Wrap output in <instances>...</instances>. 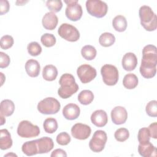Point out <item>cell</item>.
I'll list each match as a JSON object with an SVG mask.
<instances>
[{
	"mask_svg": "<svg viewBox=\"0 0 157 157\" xmlns=\"http://www.w3.org/2000/svg\"><path fill=\"white\" fill-rule=\"evenodd\" d=\"M101 74L104 83L109 86L117 84L119 78L118 69L112 64H104L101 69Z\"/></svg>",
	"mask_w": 157,
	"mask_h": 157,
	"instance_id": "cell-6",
	"label": "cell"
},
{
	"mask_svg": "<svg viewBox=\"0 0 157 157\" xmlns=\"http://www.w3.org/2000/svg\"><path fill=\"white\" fill-rule=\"evenodd\" d=\"M10 9V4L7 0H1L0 1V14L2 15L7 13Z\"/></svg>",
	"mask_w": 157,
	"mask_h": 157,
	"instance_id": "cell-40",
	"label": "cell"
},
{
	"mask_svg": "<svg viewBox=\"0 0 157 157\" xmlns=\"http://www.w3.org/2000/svg\"><path fill=\"white\" fill-rule=\"evenodd\" d=\"M157 49L153 45H147L142 50V58L139 68L142 77L145 78L153 77L156 73Z\"/></svg>",
	"mask_w": 157,
	"mask_h": 157,
	"instance_id": "cell-1",
	"label": "cell"
},
{
	"mask_svg": "<svg viewBox=\"0 0 157 157\" xmlns=\"http://www.w3.org/2000/svg\"><path fill=\"white\" fill-rule=\"evenodd\" d=\"M115 42V37L114 35L110 33H104L99 38V42L100 45L104 47L112 46Z\"/></svg>",
	"mask_w": 157,
	"mask_h": 157,
	"instance_id": "cell-27",
	"label": "cell"
},
{
	"mask_svg": "<svg viewBox=\"0 0 157 157\" xmlns=\"http://www.w3.org/2000/svg\"><path fill=\"white\" fill-rule=\"evenodd\" d=\"M77 75L83 83H87L92 81L97 75L94 67L89 64L80 65L77 69Z\"/></svg>",
	"mask_w": 157,
	"mask_h": 157,
	"instance_id": "cell-11",
	"label": "cell"
},
{
	"mask_svg": "<svg viewBox=\"0 0 157 157\" xmlns=\"http://www.w3.org/2000/svg\"><path fill=\"white\" fill-rule=\"evenodd\" d=\"M60 87L58 90V95L63 99H67L72 96L78 90V85L75 82L74 77L68 73L63 74L59 80Z\"/></svg>",
	"mask_w": 157,
	"mask_h": 157,
	"instance_id": "cell-2",
	"label": "cell"
},
{
	"mask_svg": "<svg viewBox=\"0 0 157 157\" xmlns=\"http://www.w3.org/2000/svg\"><path fill=\"white\" fill-rule=\"evenodd\" d=\"M80 113V107L75 104L69 103L66 105L63 109L64 117L69 120L77 119Z\"/></svg>",
	"mask_w": 157,
	"mask_h": 157,
	"instance_id": "cell-14",
	"label": "cell"
},
{
	"mask_svg": "<svg viewBox=\"0 0 157 157\" xmlns=\"http://www.w3.org/2000/svg\"><path fill=\"white\" fill-rule=\"evenodd\" d=\"M91 132V129L88 125L80 123L75 124L71 128L72 137L78 140H85L88 139Z\"/></svg>",
	"mask_w": 157,
	"mask_h": 157,
	"instance_id": "cell-12",
	"label": "cell"
},
{
	"mask_svg": "<svg viewBox=\"0 0 157 157\" xmlns=\"http://www.w3.org/2000/svg\"><path fill=\"white\" fill-rule=\"evenodd\" d=\"M114 137L117 141L124 142L129 137V131L126 128H120L115 132Z\"/></svg>",
	"mask_w": 157,
	"mask_h": 157,
	"instance_id": "cell-34",
	"label": "cell"
},
{
	"mask_svg": "<svg viewBox=\"0 0 157 157\" xmlns=\"http://www.w3.org/2000/svg\"><path fill=\"white\" fill-rule=\"evenodd\" d=\"M21 150L23 153L27 156H33L38 154L36 140L25 142L21 147Z\"/></svg>",
	"mask_w": 157,
	"mask_h": 157,
	"instance_id": "cell-24",
	"label": "cell"
},
{
	"mask_svg": "<svg viewBox=\"0 0 157 157\" xmlns=\"http://www.w3.org/2000/svg\"><path fill=\"white\" fill-rule=\"evenodd\" d=\"M6 122V119L4 118V116L1 115V125H2Z\"/></svg>",
	"mask_w": 157,
	"mask_h": 157,
	"instance_id": "cell-43",
	"label": "cell"
},
{
	"mask_svg": "<svg viewBox=\"0 0 157 157\" xmlns=\"http://www.w3.org/2000/svg\"><path fill=\"white\" fill-rule=\"evenodd\" d=\"M107 140L106 132L102 130H97L89 142V147L93 152H101L104 150Z\"/></svg>",
	"mask_w": 157,
	"mask_h": 157,
	"instance_id": "cell-8",
	"label": "cell"
},
{
	"mask_svg": "<svg viewBox=\"0 0 157 157\" xmlns=\"http://www.w3.org/2000/svg\"><path fill=\"white\" fill-rule=\"evenodd\" d=\"M9 155H10V156H11V155H13V156H17V155H16L15 154H13V153H10H10H8V154L6 155L5 156H9Z\"/></svg>",
	"mask_w": 157,
	"mask_h": 157,
	"instance_id": "cell-44",
	"label": "cell"
},
{
	"mask_svg": "<svg viewBox=\"0 0 157 157\" xmlns=\"http://www.w3.org/2000/svg\"><path fill=\"white\" fill-rule=\"evenodd\" d=\"M14 40L13 37L10 35H4L1 38L0 46L1 48L4 50H7L12 47Z\"/></svg>",
	"mask_w": 157,
	"mask_h": 157,
	"instance_id": "cell-37",
	"label": "cell"
},
{
	"mask_svg": "<svg viewBox=\"0 0 157 157\" xmlns=\"http://www.w3.org/2000/svg\"><path fill=\"white\" fill-rule=\"evenodd\" d=\"M38 154L47 153L50 151L54 147V143L53 140L48 137H42L40 139H36Z\"/></svg>",
	"mask_w": 157,
	"mask_h": 157,
	"instance_id": "cell-16",
	"label": "cell"
},
{
	"mask_svg": "<svg viewBox=\"0 0 157 157\" xmlns=\"http://www.w3.org/2000/svg\"><path fill=\"white\" fill-rule=\"evenodd\" d=\"M137 137L139 144H144L150 142L151 136L148 129L146 127L140 129L138 132Z\"/></svg>",
	"mask_w": 157,
	"mask_h": 157,
	"instance_id": "cell-33",
	"label": "cell"
},
{
	"mask_svg": "<svg viewBox=\"0 0 157 157\" xmlns=\"http://www.w3.org/2000/svg\"><path fill=\"white\" fill-rule=\"evenodd\" d=\"M42 23L45 29L52 31L56 28L58 23V18L54 12H49L44 15L42 20Z\"/></svg>",
	"mask_w": 157,
	"mask_h": 157,
	"instance_id": "cell-18",
	"label": "cell"
},
{
	"mask_svg": "<svg viewBox=\"0 0 157 157\" xmlns=\"http://www.w3.org/2000/svg\"><path fill=\"white\" fill-rule=\"evenodd\" d=\"M140 19V24L144 28L148 31H153L157 28V17L148 6H142L139 10Z\"/></svg>",
	"mask_w": 157,
	"mask_h": 157,
	"instance_id": "cell-3",
	"label": "cell"
},
{
	"mask_svg": "<svg viewBox=\"0 0 157 157\" xmlns=\"http://www.w3.org/2000/svg\"><path fill=\"white\" fill-rule=\"evenodd\" d=\"M47 8L53 12H58L63 7V2L60 0H49L46 2Z\"/></svg>",
	"mask_w": 157,
	"mask_h": 157,
	"instance_id": "cell-35",
	"label": "cell"
},
{
	"mask_svg": "<svg viewBox=\"0 0 157 157\" xmlns=\"http://www.w3.org/2000/svg\"><path fill=\"white\" fill-rule=\"evenodd\" d=\"M51 157H58V156H63V157H66L67 154L64 150L61 148H58L52 152Z\"/></svg>",
	"mask_w": 157,
	"mask_h": 157,
	"instance_id": "cell-42",
	"label": "cell"
},
{
	"mask_svg": "<svg viewBox=\"0 0 157 157\" xmlns=\"http://www.w3.org/2000/svg\"><path fill=\"white\" fill-rule=\"evenodd\" d=\"M41 43L46 47H51L55 45L56 42V37L52 34L45 33L40 37Z\"/></svg>",
	"mask_w": 157,
	"mask_h": 157,
	"instance_id": "cell-31",
	"label": "cell"
},
{
	"mask_svg": "<svg viewBox=\"0 0 157 157\" xmlns=\"http://www.w3.org/2000/svg\"><path fill=\"white\" fill-rule=\"evenodd\" d=\"M86 8L90 15L96 18L104 17L108 10V6L107 4L100 0L86 1Z\"/></svg>",
	"mask_w": 157,
	"mask_h": 157,
	"instance_id": "cell-5",
	"label": "cell"
},
{
	"mask_svg": "<svg viewBox=\"0 0 157 157\" xmlns=\"http://www.w3.org/2000/svg\"><path fill=\"white\" fill-rule=\"evenodd\" d=\"M56 142L61 145H66L71 140V138L69 134L66 132H60L56 138Z\"/></svg>",
	"mask_w": 157,
	"mask_h": 157,
	"instance_id": "cell-38",
	"label": "cell"
},
{
	"mask_svg": "<svg viewBox=\"0 0 157 157\" xmlns=\"http://www.w3.org/2000/svg\"><path fill=\"white\" fill-rule=\"evenodd\" d=\"M17 134L21 137L32 138L39 135L40 129L38 126L32 124L29 121L23 120L18 125Z\"/></svg>",
	"mask_w": 157,
	"mask_h": 157,
	"instance_id": "cell-7",
	"label": "cell"
},
{
	"mask_svg": "<svg viewBox=\"0 0 157 157\" xmlns=\"http://www.w3.org/2000/svg\"><path fill=\"white\" fill-rule=\"evenodd\" d=\"M94 99V94L93 92L88 90L82 91L78 95V101L81 104L88 105L92 102Z\"/></svg>",
	"mask_w": 157,
	"mask_h": 157,
	"instance_id": "cell-28",
	"label": "cell"
},
{
	"mask_svg": "<svg viewBox=\"0 0 157 157\" xmlns=\"http://www.w3.org/2000/svg\"><path fill=\"white\" fill-rule=\"evenodd\" d=\"M10 62V57L6 53L1 52H0V67L1 69L7 67Z\"/></svg>",
	"mask_w": 157,
	"mask_h": 157,
	"instance_id": "cell-39",
	"label": "cell"
},
{
	"mask_svg": "<svg viewBox=\"0 0 157 157\" xmlns=\"http://www.w3.org/2000/svg\"><path fill=\"white\" fill-rule=\"evenodd\" d=\"M61 104L55 98L48 97L40 101L37 106L38 111L42 114H55L60 110Z\"/></svg>",
	"mask_w": 157,
	"mask_h": 157,
	"instance_id": "cell-4",
	"label": "cell"
},
{
	"mask_svg": "<svg viewBox=\"0 0 157 157\" xmlns=\"http://www.w3.org/2000/svg\"><path fill=\"white\" fill-rule=\"evenodd\" d=\"M121 64L125 71H132L137 65V58L134 53L132 52L126 53L123 56Z\"/></svg>",
	"mask_w": 157,
	"mask_h": 157,
	"instance_id": "cell-15",
	"label": "cell"
},
{
	"mask_svg": "<svg viewBox=\"0 0 157 157\" xmlns=\"http://www.w3.org/2000/svg\"><path fill=\"white\" fill-rule=\"evenodd\" d=\"M12 139L10 132L6 129L0 130V148L2 150L10 148L12 145Z\"/></svg>",
	"mask_w": 157,
	"mask_h": 157,
	"instance_id": "cell-21",
	"label": "cell"
},
{
	"mask_svg": "<svg viewBox=\"0 0 157 157\" xmlns=\"http://www.w3.org/2000/svg\"><path fill=\"white\" fill-rule=\"evenodd\" d=\"M27 50L28 53L33 56H38L42 52V47L37 42H31L28 44Z\"/></svg>",
	"mask_w": 157,
	"mask_h": 157,
	"instance_id": "cell-32",
	"label": "cell"
},
{
	"mask_svg": "<svg viewBox=\"0 0 157 157\" xmlns=\"http://www.w3.org/2000/svg\"><path fill=\"white\" fill-rule=\"evenodd\" d=\"M58 75L57 68L52 64L46 65L42 70V77L47 81H53Z\"/></svg>",
	"mask_w": 157,
	"mask_h": 157,
	"instance_id": "cell-23",
	"label": "cell"
},
{
	"mask_svg": "<svg viewBox=\"0 0 157 157\" xmlns=\"http://www.w3.org/2000/svg\"><path fill=\"white\" fill-rule=\"evenodd\" d=\"M64 2L67 4L65 10L66 17L72 21L79 20L82 16L83 10L82 6L78 4V1L69 0L64 1Z\"/></svg>",
	"mask_w": 157,
	"mask_h": 157,
	"instance_id": "cell-10",
	"label": "cell"
},
{
	"mask_svg": "<svg viewBox=\"0 0 157 157\" xmlns=\"http://www.w3.org/2000/svg\"><path fill=\"white\" fill-rule=\"evenodd\" d=\"M145 111L147 114L151 117H157V101L156 100H152L147 103Z\"/></svg>",
	"mask_w": 157,
	"mask_h": 157,
	"instance_id": "cell-36",
	"label": "cell"
},
{
	"mask_svg": "<svg viewBox=\"0 0 157 157\" xmlns=\"http://www.w3.org/2000/svg\"><path fill=\"white\" fill-rule=\"evenodd\" d=\"M138 152L143 157H151L156 156V148L150 142L139 144Z\"/></svg>",
	"mask_w": 157,
	"mask_h": 157,
	"instance_id": "cell-19",
	"label": "cell"
},
{
	"mask_svg": "<svg viewBox=\"0 0 157 157\" xmlns=\"http://www.w3.org/2000/svg\"><path fill=\"white\" fill-rule=\"evenodd\" d=\"M25 70L29 77H36L40 73V64L37 60L30 59L25 64Z\"/></svg>",
	"mask_w": 157,
	"mask_h": 157,
	"instance_id": "cell-20",
	"label": "cell"
},
{
	"mask_svg": "<svg viewBox=\"0 0 157 157\" xmlns=\"http://www.w3.org/2000/svg\"><path fill=\"white\" fill-rule=\"evenodd\" d=\"M15 110V104L10 99H4L1 101L0 105L1 115L9 117L12 115Z\"/></svg>",
	"mask_w": 157,
	"mask_h": 157,
	"instance_id": "cell-22",
	"label": "cell"
},
{
	"mask_svg": "<svg viewBox=\"0 0 157 157\" xmlns=\"http://www.w3.org/2000/svg\"><path fill=\"white\" fill-rule=\"evenodd\" d=\"M138 82L139 80L137 77L134 74L132 73L125 75L123 80V86L128 90L135 88L137 86Z\"/></svg>",
	"mask_w": 157,
	"mask_h": 157,
	"instance_id": "cell-26",
	"label": "cell"
},
{
	"mask_svg": "<svg viewBox=\"0 0 157 157\" xmlns=\"http://www.w3.org/2000/svg\"><path fill=\"white\" fill-rule=\"evenodd\" d=\"M148 129L150 131L151 137H152L153 139H156L157 138V135H156L157 123H156V122H154V123L150 124L149 125Z\"/></svg>",
	"mask_w": 157,
	"mask_h": 157,
	"instance_id": "cell-41",
	"label": "cell"
},
{
	"mask_svg": "<svg viewBox=\"0 0 157 157\" xmlns=\"http://www.w3.org/2000/svg\"><path fill=\"white\" fill-rule=\"evenodd\" d=\"M58 122L56 120L52 117L45 119L43 123L44 131L48 134H53L58 129Z\"/></svg>",
	"mask_w": 157,
	"mask_h": 157,
	"instance_id": "cell-30",
	"label": "cell"
},
{
	"mask_svg": "<svg viewBox=\"0 0 157 157\" xmlns=\"http://www.w3.org/2000/svg\"><path fill=\"white\" fill-rule=\"evenodd\" d=\"M112 26L115 31L123 32L127 28V21L126 18L121 15H117L112 20Z\"/></svg>",
	"mask_w": 157,
	"mask_h": 157,
	"instance_id": "cell-25",
	"label": "cell"
},
{
	"mask_svg": "<svg viewBox=\"0 0 157 157\" xmlns=\"http://www.w3.org/2000/svg\"><path fill=\"white\" fill-rule=\"evenodd\" d=\"M111 118L115 124H124L128 118L126 109L122 106H116L111 111Z\"/></svg>",
	"mask_w": 157,
	"mask_h": 157,
	"instance_id": "cell-13",
	"label": "cell"
},
{
	"mask_svg": "<svg viewBox=\"0 0 157 157\" xmlns=\"http://www.w3.org/2000/svg\"><path fill=\"white\" fill-rule=\"evenodd\" d=\"M91 121L96 126L103 127L108 121L107 113L103 110H95L91 115Z\"/></svg>",
	"mask_w": 157,
	"mask_h": 157,
	"instance_id": "cell-17",
	"label": "cell"
},
{
	"mask_svg": "<svg viewBox=\"0 0 157 157\" xmlns=\"http://www.w3.org/2000/svg\"><path fill=\"white\" fill-rule=\"evenodd\" d=\"M96 53L97 52L95 47L90 45H85L81 50L82 56L84 59L88 61H91L94 59L96 56Z\"/></svg>",
	"mask_w": 157,
	"mask_h": 157,
	"instance_id": "cell-29",
	"label": "cell"
},
{
	"mask_svg": "<svg viewBox=\"0 0 157 157\" xmlns=\"http://www.w3.org/2000/svg\"><path fill=\"white\" fill-rule=\"evenodd\" d=\"M59 36L69 42H76L80 38L78 30L73 25L68 23H63L58 29Z\"/></svg>",
	"mask_w": 157,
	"mask_h": 157,
	"instance_id": "cell-9",
	"label": "cell"
}]
</instances>
